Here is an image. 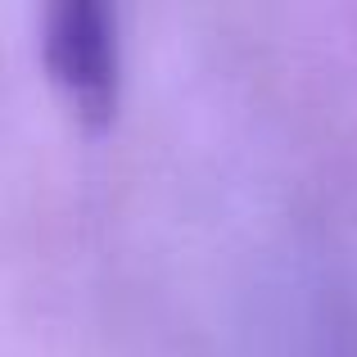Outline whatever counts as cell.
I'll use <instances>...</instances> for the list:
<instances>
[{
    "label": "cell",
    "instance_id": "obj_1",
    "mask_svg": "<svg viewBox=\"0 0 357 357\" xmlns=\"http://www.w3.org/2000/svg\"><path fill=\"white\" fill-rule=\"evenodd\" d=\"M41 63L86 131H109L122 105L118 14L100 0H59L41 14Z\"/></svg>",
    "mask_w": 357,
    "mask_h": 357
}]
</instances>
